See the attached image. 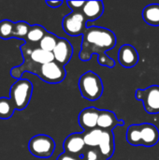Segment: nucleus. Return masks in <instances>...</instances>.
Here are the masks:
<instances>
[{"instance_id": "nucleus-1", "label": "nucleus", "mask_w": 159, "mask_h": 160, "mask_svg": "<svg viewBox=\"0 0 159 160\" xmlns=\"http://www.w3.org/2000/svg\"><path fill=\"white\" fill-rule=\"evenodd\" d=\"M115 45L116 36L110 29L99 26L87 27L82 35L79 58L82 62H87L94 54L106 53Z\"/></svg>"}, {"instance_id": "nucleus-2", "label": "nucleus", "mask_w": 159, "mask_h": 160, "mask_svg": "<svg viewBox=\"0 0 159 160\" xmlns=\"http://www.w3.org/2000/svg\"><path fill=\"white\" fill-rule=\"evenodd\" d=\"M127 142L133 146H155L159 142L158 128L149 123L131 125L126 135Z\"/></svg>"}, {"instance_id": "nucleus-3", "label": "nucleus", "mask_w": 159, "mask_h": 160, "mask_svg": "<svg viewBox=\"0 0 159 160\" xmlns=\"http://www.w3.org/2000/svg\"><path fill=\"white\" fill-rule=\"evenodd\" d=\"M79 88L82 97L89 101L99 99L104 90L100 77L93 71H87L80 77Z\"/></svg>"}, {"instance_id": "nucleus-4", "label": "nucleus", "mask_w": 159, "mask_h": 160, "mask_svg": "<svg viewBox=\"0 0 159 160\" xmlns=\"http://www.w3.org/2000/svg\"><path fill=\"white\" fill-rule=\"evenodd\" d=\"M25 70L36 74L43 82L51 84L62 82L67 76V71L65 68L55 61L41 66H30L26 68L24 71Z\"/></svg>"}, {"instance_id": "nucleus-5", "label": "nucleus", "mask_w": 159, "mask_h": 160, "mask_svg": "<svg viewBox=\"0 0 159 160\" xmlns=\"http://www.w3.org/2000/svg\"><path fill=\"white\" fill-rule=\"evenodd\" d=\"M33 84L27 79H19L10 88L9 98L16 110H24L31 99Z\"/></svg>"}, {"instance_id": "nucleus-6", "label": "nucleus", "mask_w": 159, "mask_h": 160, "mask_svg": "<svg viewBox=\"0 0 159 160\" xmlns=\"http://www.w3.org/2000/svg\"><path fill=\"white\" fill-rule=\"evenodd\" d=\"M29 152L38 158H49L55 150V142L48 135L38 134L31 138L28 143Z\"/></svg>"}, {"instance_id": "nucleus-7", "label": "nucleus", "mask_w": 159, "mask_h": 160, "mask_svg": "<svg viewBox=\"0 0 159 160\" xmlns=\"http://www.w3.org/2000/svg\"><path fill=\"white\" fill-rule=\"evenodd\" d=\"M87 21L82 11H72L66 15L62 22V26L66 34L71 37L83 35L87 29Z\"/></svg>"}, {"instance_id": "nucleus-8", "label": "nucleus", "mask_w": 159, "mask_h": 160, "mask_svg": "<svg viewBox=\"0 0 159 160\" xmlns=\"http://www.w3.org/2000/svg\"><path fill=\"white\" fill-rule=\"evenodd\" d=\"M135 97L143 103L147 113H159V85H151L146 89H138Z\"/></svg>"}, {"instance_id": "nucleus-9", "label": "nucleus", "mask_w": 159, "mask_h": 160, "mask_svg": "<svg viewBox=\"0 0 159 160\" xmlns=\"http://www.w3.org/2000/svg\"><path fill=\"white\" fill-rule=\"evenodd\" d=\"M64 150L66 154L81 157L85 151L84 133H72L68 135L64 142Z\"/></svg>"}, {"instance_id": "nucleus-10", "label": "nucleus", "mask_w": 159, "mask_h": 160, "mask_svg": "<svg viewBox=\"0 0 159 160\" xmlns=\"http://www.w3.org/2000/svg\"><path fill=\"white\" fill-rule=\"evenodd\" d=\"M52 54L54 57V61L59 65L65 67L70 61L73 55V47L67 39L60 38L57 45L52 52Z\"/></svg>"}, {"instance_id": "nucleus-11", "label": "nucleus", "mask_w": 159, "mask_h": 160, "mask_svg": "<svg viewBox=\"0 0 159 160\" xmlns=\"http://www.w3.org/2000/svg\"><path fill=\"white\" fill-rule=\"evenodd\" d=\"M99 113L100 110L94 107L85 108L80 112L79 124L80 127L83 129V131H89L97 128Z\"/></svg>"}, {"instance_id": "nucleus-12", "label": "nucleus", "mask_w": 159, "mask_h": 160, "mask_svg": "<svg viewBox=\"0 0 159 160\" xmlns=\"http://www.w3.org/2000/svg\"><path fill=\"white\" fill-rule=\"evenodd\" d=\"M118 61L126 68H131L135 67L139 62L138 51L130 44H124L119 49Z\"/></svg>"}, {"instance_id": "nucleus-13", "label": "nucleus", "mask_w": 159, "mask_h": 160, "mask_svg": "<svg viewBox=\"0 0 159 160\" xmlns=\"http://www.w3.org/2000/svg\"><path fill=\"white\" fill-rule=\"evenodd\" d=\"M125 122L119 120L113 112L108 110H100L97 121V128L104 131H112L117 126H124Z\"/></svg>"}, {"instance_id": "nucleus-14", "label": "nucleus", "mask_w": 159, "mask_h": 160, "mask_svg": "<svg viewBox=\"0 0 159 160\" xmlns=\"http://www.w3.org/2000/svg\"><path fill=\"white\" fill-rule=\"evenodd\" d=\"M82 12L86 21H96L100 18L104 12V4L102 1H85Z\"/></svg>"}, {"instance_id": "nucleus-15", "label": "nucleus", "mask_w": 159, "mask_h": 160, "mask_svg": "<svg viewBox=\"0 0 159 160\" xmlns=\"http://www.w3.org/2000/svg\"><path fill=\"white\" fill-rule=\"evenodd\" d=\"M98 150L102 157L106 160L110 159L114 153V135L112 131H104L102 132L101 140L98 145Z\"/></svg>"}, {"instance_id": "nucleus-16", "label": "nucleus", "mask_w": 159, "mask_h": 160, "mask_svg": "<svg viewBox=\"0 0 159 160\" xmlns=\"http://www.w3.org/2000/svg\"><path fill=\"white\" fill-rule=\"evenodd\" d=\"M144 22L152 26H159V4H150L142 10Z\"/></svg>"}, {"instance_id": "nucleus-17", "label": "nucleus", "mask_w": 159, "mask_h": 160, "mask_svg": "<svg viewBox=\"0 0 159 160\" xmlns=\"http://www.w3.org/2000/svg\"><path fill=\"white\" fill-rule=\"evenodd\" d=\"M47 30L41 26V25H38V24H35V25H31L30 29H29V32L26 36V43L30 44V45H35V44H37L40 42V40L44 38V36L47 34Z\"/></svg>"}, {"instance_id": "nucleus-18", "label": "nucleus", "mask_w": 159, "mask_h": 160, "mask_svg": "<svg viewBox=\"0 0 159 160\" xmlns=\"http://www.w3.org/2000/svg\"><path fill=\"white\" fill-rule=\"evenodd\" d=\"M103 130L98 128L89 131H83L84 133V143L88 148H97L101 140Z\"/></svg>"}, {"instance_id": "nucleus-19", "label": "nucleus", "mask_w": 159, "mask_h": 160, "mask_svg": "<svg viewBox=\"0 0 159 160\" xmlns=\"http://www.w3.org/2000/svg\"><path fill=\"white\" fill-rule=\"evenodd\" d=\"M60 38H58L56 35L47 32V34L44 36V38L40 40V42L38 43V47L46 52H52L55 46L57 45V42L59 40Z\"/></svg>"}, {"instance_id": "nucleus-20", "label": "nucleus", "mask_w": 159, "mask_h": 160, "mask_svg": "<svg viewBox=\"0 0 159 160\" xmlns=\"http://www.w3.org/2000/svg\"><path fill=\"white\" fill-rule=\"evenodd\" d=\"M15 107L10 98H0V119L10 118L15 111Z\"/></svg>"}, {"instance_id": "nucleus-21", "label": "nucleus", "mask_w": 159, "mask_h": 160, "mask_svg": "<svg viewBox=\"0 0 159 160\" xmlns=\"http://www.w3.org/2000/svg\"><path fill=\"white\" fill-rule=\"evenodd\" d=\"M31 25L28 24L24 21H19L15 22L14 26V31H13V36L12 38H21V39H25L26 36L29 32Z\"/></svg>"}, {"instance_id": "nucleus-22", "label": "nucleus", "mask_w": 159, "mask_h": 160, "mask_svg": "<svg viewBox=\"0 0 159 160\" xmlns=\"http://www.w3.org/2000/svg\"><path fill=\"white\" fill-rule=\"evenodd\" d=\"M15 22L9 20H3L0 22V38L2 39L11 38L13 36Z\"/></svg>"}, {"instance_id": "nucleus-23", "label": "nucleus", "mask_w": 159, "mask_h": 160, "mask_svg": "<svg viewBox=\"0 0 159 160\" xmlns=\"http://www.w3.org/2000/svg\"><path fill=\"white\" fill-rule=\"evenodd\" d=\"M81 157L83 160H106L100 154L98 148H88Z\"/></svg>"}, {"instance_id": "nucleus-24", "label": "nucleus", "mask_w": 159, "mask_h": 160, "mask_svg": "<svg viewBox=\"0 0 159 160\" xmlns=\"http://www.w3.org/2000/svg\"><path fill=\"white\" fill-rule=\"evenodd\" d=\"M97 63L102 67H107L109 68H112L115 66V61L111 58L107 53H102L97 55Z\"/></svg>"}, {"instance_id": "nucleus-25", "label": "nucleus", "mask_w": 159, "mask_h": 160, "mask_svg": "<svg viewBox=\"0 0 159 160\" xmlns=\"http://www.w3.org/2000/svg\"><path fill=\"white\" fill-rule=\"evenodd\" d=\"M67 4L72 9V11H82V7L85 4V1H67Z\"/></svg>"}, {"instance_id": "nucleus-26", "label": "nucleus", "mask_w": 159, "mask_h": 160, "mask_svg": "<svg viewBox=\"0 0 159 160\" xmlns=\"http://www.w3.org/2000/svg\"><path fill=\"white\" fill-rule=\"evenodd\" d=\"M56 160H83L82 157H76V156H71L66 153L61 154Z\"/></svg>"}, {"instance_id": "nucleus-27", "label": "nucleus", "mask_w": 159, "mask_h": 160, "mask_svg": "<svg viewBox=\"0 0 159 160\" xmlns=\"http://www.w3.org/2000/svg\"><path fill=\"white\" fill-rule=\"evenodd\" d=\"M64 2L61 0V1H46V4L50 7V8H59Z\"/></svg>"}]
</instances>
